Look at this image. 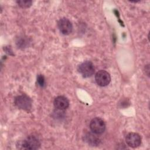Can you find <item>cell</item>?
Masks as SVG:
<instances>
[{"mask_svg": "<svg viewBox=\"0 0 150 150\" xmlns=\"http://www.w3.org/2000/svg\"><path fill=\"white\" fill-rule=\"evenodd\" d=\"M20 149H37L40 146L39 139L35 136L30 135L19 143Z\"/></svg>", "mask_w": 150, "mask_h": 150, "instance_id": "cell-1", "label": "cell"}, {"mask_svg": "<svg viewBox=\"0 0 150 150\" xmlns=\"http://www.w3.org/2000/svg\"><path fill=\"white\" fill-rule=\"evenodd\" d=\"M15 105L21 109L29 111L32 107V100L26 95H21L16 97L15 99Z\"/></svg>", "mask_w": 150, "mask_h": 150, "instance_id": "cell-4", "label": "cell"}, {"mask_svg": "<svg viewBox=\"0 0 150 150\" xmlns=\"http://www.w3.org/2000/svg\"><path fill=\"white\" fill-rule=\"evenodd\" d=\"M37 81H38V83L39 84V85L41 87H43L45 84V79H44V77L41 75V74H39L38 76V79H37Z\"/></svg>", "mask_w": 150, "mask_h": 150, "instance_id": "cell-11", "label": "cell"}, {"mask_svg": "<svg viewBox=\"0 0 150 150\" xmlns=\"http://www.w3.org/2000/svg\"><path fill=\"white\" fill-rule=\"evenodd\" d=\"M90 128L93 133L96 134H101L103 133L105 129V124L101 118L96 117L91 121Z\"/></svg>", "mask_w": 150, "mask_h": 150, "instance_id": "cell-3", "label": "cell"}, {"mask_svg": "<svg viewBox=\"0 0 150 150\" xmlns=\"http://www.w3.org/2000/svg\"><path fill=\"white\" fill-rule=\"evenodd\" d=\"M95 80L98 85L101 87H104L110 83L111 77L109 73L105 70H101L97 71L96 74Z\"/></svg>", "mask_w": 150, "mask_h": 150, "instance_id": "cell-5", "label": "cell"}, {"mask_svg": "<svg viewBox=\"0 0 150 150\" xmlns=\"http://www.w3.org/2000/svg\"><path fill=\"white\" fill-rule=\"evenodd\" d=\"M127 144L132 148L139 146L141 143V138L140 135L135 132H130L128 134L125 138Z\"/></svg>", "mask_w": 150, "mask_h": 150, "instance_id": "cell-7", "label": "cell"}, {"mask_svg": "<svg viewBox=\"0 0 150 150\" xmlns=\"http://www.w3.org/2000/svg\"><path fill=\"white\" fill-rule=\"evenodd\" d=\"M57 26L60 32L65 35H69L73 30V25L71 22L66 18L60 19L58 21Z\"/></svg>", "mask_w": 150, "mask_h": 150, "instance_id": "cell-6", "label": "cell"}, {"mask_svg": "<svg viewBox=\"0 0 150 150\" xmlns=\"http://www.w3.org/2000/svg\"><path fill=\"white\" fill-rule=\"evenodd\" d=\"M54 105L59 110H66L69 106V101L66 97L59 96L54 99Z\"/></svg>", "mask_w": 150, "mask_h": 150, "instance_id": "cell-8", "label": "cell"}, {"mask_svg": "<svg viewBox=\"0 0 150 150\" xmlns=\"http://www.w3.org/2000/svg\"><path fill=\"white\" fill-rule=\"evenodd\" d=\"M19 6L22 8H27L31 6L32 1H16Z\"/></svg>", "mask_w": 150, "mask_h": 150, "instance_id": "cell-10", "label": "cell"}, {"mask_svg": "<svg viewBox=\"0 0 150 150\" xmlns=\"http://www.w3.org/2000/svg\"><path fill=\"white\" fill-rule=\"evenodd\" d=\"M78 71L83 77L87 78L91 76L94 74V67L92 62L86 61L79 66Z\"/></svg>", "mask_w": 150, "mask_h": 150, "instance_id": "cell-2", "label": "cell"}, {"mask_svg": "<svg viewBox=\"0 0 150 150\" xmlns=\"http://www.w3.org/2000/svg\"><path fill=\"white\" fill-rule=\"evenodd\" d=\"M86 140L88 142V144H91L93 146L97 145L98 144H99V142H100L98 138L96 137V135H94L90 134H87L86 136Z\"/></svg>", "mask_w": 150, "mask_h": 150, "instance_id": "cell-9", "label": "cell"}]
</instances>
